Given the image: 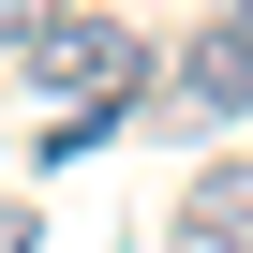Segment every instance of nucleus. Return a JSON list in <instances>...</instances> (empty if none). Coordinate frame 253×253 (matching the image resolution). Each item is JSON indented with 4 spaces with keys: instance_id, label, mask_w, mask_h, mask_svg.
Wrapping results in <instances>:
<instances>
[{
    "instance_id": "obj_7",
    "label": "nucleus",
    "mask_w": 253,
    "mask_h": 253,
    "mask_svg": "<svg viewBox=\"0 0 253 253\" xmlns=\"http://www.w3.org/2000/svg\"><path fill=\"white\" fill-rule=\"evenodd\" d=\"M238 253H253V238H238Z\"/></svg>"
},
{
    "instance_id": "obj_1",
    "label": "nucleus",
    "mask_w": 253,
    "mask_h": 253,
    "mask_svg": "<svg viewBox=\"0 0 253 253\" xmlns=\"http://www.w3.org/2000/svg\"><path fill=\"white\" fill-rule=\"evenodd\" d=\"M134 60H149V45L119 30V15H60V30H30V45H15V75H30V89H60V104H119V89H134Z\"/></svg>"
},
{
    "instance_id": "obj_4",
    "label": "nucleus",
    "mask_w": 253,
    "mask_h": 253,
    "mask_svg": "<svg viewBox=\"0 0 253 253\" xmlns=\"http://www.w3.org/2000/svg\"><path fill=\"white\" fill-rule=\"evenodd\" d=\"M30 30H60V0H0V45H30Z\"/></svg>"
},
{
    "instance_id": "obj_2",
    "label": "nucleus",
    "mask_w": 253,
    "mask_h": 253,
    "mask_svg": "<svg viewBox=\"0 0 253 253\" xmlns=\"http://www.w3.org/2000/svg\"><path fill=\"white\" fill-rule=\"evenodd\" d=\"M164 119H253V15H209L194 60L164 75Z\"/></svg>"
},
{
    "instance_id": "obj_3",
    "label": "nucleus",
    "mask_w": 253,
    "mask_h": 253,
    "mask_svg": "<svg viewBox=\"0 0 253 253\" xmlns=\"http://www.w3.org/2000/svg\"><path fill=\"white\" fill-rule=\"evenodd\" d=\"M179 238H194V253H238V238H253V164H209V179L179 194Z\"/></svg>"
},
{
    "instance_id": "obj_5",
    "label": "nucleus",
    "mask_w": 253,
    "mask_h": 253,
    "mask_svg": "<svg viewBox=\"0 0 253 253\" xmlns=\"http://www.w3.org/2000/svg\"><path fill=\"white\" fill-rule=\"evenodd\" d=\"M0 253H45V223H30V209H15V194H0Z\"/></svg>"
},
{
    "instance_id": "obj_6",
    "label": "nucleus",
    "mask_w": 253,
    "mask_h": 253,
    "mask_svg": "<svg viewBox=\"0 0 253 253\" xmlns=\"http://www.w3.org/2000/svg\"><path fill=\"white\" fill-rule=\"evenodd\" d=\"M223 15H253V0H223Z\"/></svg>"
}]
</instances>
